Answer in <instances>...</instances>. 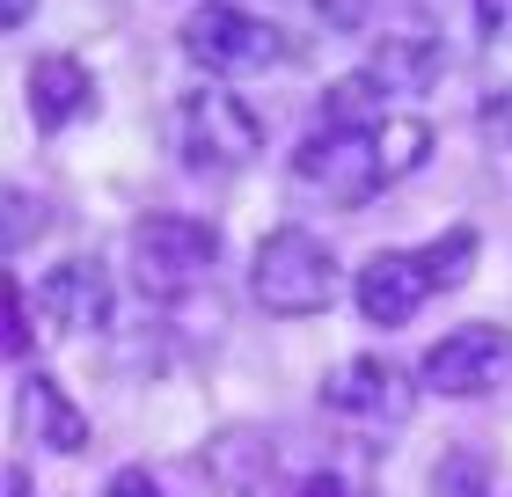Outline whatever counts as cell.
Here are the masks:
<instances>
[{
    "label": "cell",
    "mask_w": 512,
    "mask_h": 497,
    "mask_svg": "<svg viewBox=\"0 0 512 497\" xmlns=\"http://www.w3.org/2000/svg\"><path fill=\"white\" fill-rule=\"evenodd\" d=\"M337 286H344L337 249L322 242V234H308V227H278L249 256V293H256L264 315H286V322L322 315V307L337 300Z\"/></svg>",
    "instance_id": "6da1fadb"
},
{
    "label": "cell",
    "mask_w": 512,
    "mask_h": 497,
    "mask_svg": "<svg viewBox=\"0 0 512 497\" xmlns=\"http://www.w3.org/2000/svg\"><path fill=\"white\" fill-rule=\"evenodd\" d=\"M176 147L191 176H235L264 147V117H256L235 88H191L176 103Z\"/></svg>",
    "instance_id": "7a4b0ae2"
},
{
    "label": "cell",
    "mask_w": 512,
    "mask_h": 497,
    "mask_svg": "<svg viewBox=\"0 0 512 497\" xmlns=\"http://www.w3.org/2000/svg\"><path fill=\"white\" fill-rule=\"evenodd\" d=\"M220 264V227L213 220H191V212H147V220L132 227V278L139 293L154 300H176L205 286Z\"/></svg>",
    "instance_id": "3957f363"
},
{
    "label": "cell",
    "mask_w": 512,
    "mask_h": 497,
    "mask_svg": "<svg viewBox=\"0 0 512 497\" xmlns=\"http://www.w3.org/2000/svg\"><path fill=\"white\" fill-rule=\"evenodd\" d=\"M293 183L300 191H322L337 212H359L388 191V161L374 132H344V125H315L293 147Z\"/></svg>",
    "instance_id": "277c9868"
},
{
    "label": "cell",
    "mask_w": 512,
    "mask_h": 497,
    "mask_svg": "<svg viewBox=\"0 0 512 497\" xmlns=\"http://www.w3.org/2000/svg\"><path fill=\"white\" fill-rule=\"evenodd\" d=\"M183 52H191L213 81H242V74H264V66L286 59V37H278L264 15H249V8L205 0V8L183 22Z\"/></svg>",
    "instance_id": "5b68a950"
},
{
    "label": "cell",
    "mask_w": 512,
    "mask_h": 497,
    "mask_svg": "<svg viewBox=\"0 0 512 497\" xmlns=\"http://www.w3.org/2000/svg\"><path fill=\"white\" fill-rule=\"evenodd\" d=\"M505 366H512V337L505 329L498 322H461L417 359V388H432V395H483V388H498Z\"/></svg>",
    "instance_id": "8992f818"
},
{
    "label": "cell",
    "mask_w": 512,
    "mask_h": 497,
    "mask_svg": "<svg viewBox=\"0 0 512 497\" xmlns=\"http://www.w3.org/2000/svg\"><path fill=\"white\" fill-rule=\"evenodd\" d=\"M410 402H417V381L388 359H344L330 381H322V410L344 417V424H374V432L381 424H403Z\"/></svg>",
    "instance_id": "52a82bcc"
},
{
    "label": "cell",
    "mask_w": 512,
    "mask_h": 497,
    "mask_svg": "<svg viewBox=\"0 0 512 497\" xmlns=\"http://www.w3.org/2000/svg\"><path fill=\"white\" fill-rule=\"evenodd\" d=\"M37 322L44 337H81V329H103L110 322V278L96 256H74V264H52L37 278Z\"/></svg>",
    "instance_id": "ba28073f"
},
{
    "label": "cell",
    "mask_w": 512,
    "mask_h": 497,
    "mask_svg": "<svg viewBox=\"0 0 512 497\" xmlns=\"http://www.w3.org/2000/svg\"><path fill=\"white\" fill-rule=\"evenodd\" d=\"M359 315L374 322V329H403L417 307H425V293H432V278H425V264H417L410 249H381V256H366L359 264Z\"/></svg>",
    "instance_id": "9c48e42d"
},
{
    "label": "cell",
    "mask_w": 512,
    "mask_h": 497,
    "mask_svg": "<svg viewBox=\"0 0 512 497\" xmlns=\"http://www.w3.org/2000/svg\"><path fill=\"white\" fill-rule=\"evenodd\" d=\"M22 88H30V117H37V132H66L74 117L96 110V81H88V66L81 59H37L30 74H22Z\"/></svg>",
    "instance_id": "30bf717a"
},
{
    "label": "cell",
    "mask_w": 512,
    "mask_h": 497,
    "mask_svg": "<svg viewBox=\"0 0 512 497\" xmlns=\"http://www.w3.org/2000/svg\"><path fill=\"white\" fill-rule=\"evenodd\" d=\"M381 88H403V96H425V88L447 74V44L425 37V30H388L374 44V66H366Z\"/></svg>",
    "instance_id": "8fae6325"
},
{
    "label": "cell",
    "mask_w": 512,
    "mask_h": 497,
    "mask_svg": "<svg viewBox=\"0 0 512 497\" xmlns=\"http://www.w3.org/2000/svg\"><path fill=\"white\" fill-rule=\"evenodd\" d=\"M22 424H30V439H44L52 454H81L88 446V417L66 402V388L52 373H30V381H22Z\"/></svg>",
    "instance_id": "7c38bea8"
},
{
    "label": "cell",
    "mask_w": 512,
    "mask_h": 497,
    "mask_svg": "<svg viewBox=\"0 0 512 497\" xmlns=\"http://www.w3.org/2000/svg\"><path fill=\"white\" fill-rule=\"evenodd\" d=\"M322 125H344V132H381L388 125V88L374 74H344L330 96H322Z\"/></svg>",
    "instance_id": "4fadbf2b"
},
{
    "label": "cell",
    "mask_w": 512,
    "mask_h": 497,
    "mask_svg": "<svg viewBox=\"0 0 512 497\" xmlns=\"http://www.w3.org/2000/svg\"><path fill=\"white\" fill-rule=\"evenodd\" d=\"M476 227H447L439 242H425L417 249V264H425V278H432V293H454V286H469V271H476Z\"/></svg>",
    "instance_id": "5bb4252c"
},
{
    "label": "cell",
    "mask_w": 512,
    "mask_h": 497,
    "mask_svg": "<svg viewBox=\"0 0 512 497\" xmlns=\"http://www.w3.org/2000/svg\"><path fill=\"white\" fill-rule=\"evenodd\" d=\"M381 139V161H388V183H403L425 169V154H432V125L425 117H388V125L374 132Z\"/></svg>",
    "instance_id": "9a60e30c"
},
{
    "label": "cell",
    "mask_w": 512,
    "mask_h": 497,
    "mask_svg": "<svg viewBox=\"0 0 512 497\" xmlns=\"http://www.w3.org/2000/svg\"><path fill=\"white\" fill-rule=\"evenodd\" d=\"M0 307H8V359H22V351H30V307L37 300H22V286L8 278V286H0Z\"/></svg>",
    "instance_id": "2e32d148"
},
{
    "label": "cell",
    "mask_w": 512,
    "mask_h": 497,
    "mask_svg": "<svg viewBox=\"0 0 512 497\" xmlns=\"http://www.w3.org/2000/svg\"><path fill=\"white\" fill-rule=\"evenodd\" d=\"M44 198H30V191H8V256L22 249V242H30V234L44 227V212H37Z\"/></svg>",
    "instance_id": "e0dca14e"
},
{
    "label": "cell",
    "mask_w": 512,
    "mask_h": 497,
    "mask_svg": "<svg viewBox=\"0 0 512 497\" xmlns=\"http://www.w3.org/2000/svg\"><path fill=\"white\" fill-rule=\"evenodd\" d=\"M476 132H483V139H505V147H512V88H498V96L476 103Z\"/></svg>",
    "instance_id": "ac0fdd59"
},
{
    "label": "cell",
    "mask_w": 512,
    "mask_h": 497,
    "mask_svg": "<svg viewBox=\"0 0 512 497\" xmlns=\"http://www.w3.org/2000/svg\"><path fill=\"white\" fill-rule=\"evenodd\" d=\"M103 497H169V490H161L147 468H118V476L103 483Z\"/></svg>",
    "instance_id": "d6986e66"
},
{
    "label": "cell",
    "mask_w": 512,
    "mask_h": 497,
    "mask_svg": "<svg viewBox=\"0 0 512 497\" xmlns=\"http://www.w3.org/2000/svg\"><path fill=\"white\" fill-rule=\"evenodd\" d=\"M476 22L491 44H512V0H476Z\"/></svg>",
    "instance_id": "ffe728a7"
},
{
    "label": "cell",
    "mask_w": 512,
    "mask_h": 497,
    "mask_svg": "<svg viewBox=\"0 0 512 497\" xmlns=\"http://www.w3.org/2000/svg\"><path fill=\"white\" fill-rule=\"evenodd\" d=\"M293 497H352V490H344V483H337V476H308V483H300V490H293Z\"/></svg>",
    "instance_id": "44dd1931"
},
{
    "label": "cell",
    "mask_w": 512,
    "mask_h": 497,
    "mask_svg": "<svg viewBox=\"0 0 512 497\" xmlns=\"http://www.w3.org/2000/svg\"><path fill=\"white\" fill-rule=\"evenodd\" d=\"M30 8H37V0H0V30H22V22H30Z\"/></svg>",
    "instance_id": "7402d4cb"
},
{
    "label": "cell",
    "mask_w": 512,
    "mask_h": 497,
    "mask_svg": "<svg viewBox=\"0 0 512 497\" xmlns=\"http://www.w3.org/2000/svg\"><path fill=\"white\" fill-rule=\"evenodd\" d=\"M8 497H30V483H22V468H8Z\"/></svg>",
    "instance_id": "603a6c76"
}]
</instances>
